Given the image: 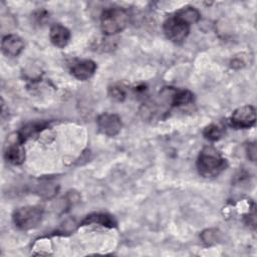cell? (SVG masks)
I'll use <instances>...</instances> for the list:
<instances>
[{
    "label": "cell",
    "mask_w": 257,
    "mask_h": 257,
    "mask_svg": "<svg viewBox=\"0 0 257 257\" xmlns=\"http://www.w3.org/2000/svg\"><path fill=\"white\" fill-rule=\"evenodd\" d=\"M81 224L82 225L96 224V225H100V226H104V227H108V228H112V227L116 226V222L113 219V217L110 215H107V214H103V213L91 214V215L85 217V219L82 221Z\"/></svg>",
    "instance_id": "8fae6325"
},
{
    "label": "cell",
    "mask_w": 257,
    "mask_h": 257,
    "mask_svg": "<svg viewBox=\"0 0 257 257\" xmlns=\"http://www.w3.org/2000/svg\"><path fill=\"white\" fill-rule=\"evenodd\" d=\"M95 70V62L90 59H84L74 63L70 69V72L75 78L79 80H86L94 74Z\"/></svg>",
    "instance_id": "ba28073f"
},
{
    "label": "cell",
    "mask_w": 257,
    "mask_h": 257,
    "mask_svg": "<svg viewBox=\"0 0 257 257\" xmlns=\"http://www.w3.org/2000/svg\"><path fill=\"white\" fill-rule=\"evenodd\" d=\"M22 143H16L10 145L5 151L4 157L8 163L14 166L21 165L25 160V150L21 145Z\"/></svg>",
    "instance_id": "30bf717a"
},
{
    "label": "cell",
    "mask_w": 257,
    "mask_h": 257,
    "mask_svg": "<svg viewBox=\"0 0 257 257\" xmlns=\"http://www.w3.org/2000/svg\"><path fill=\"white\" fill-rule=\"evenodd\" d=\"M130 22L128 12L120 7L105 9L100 15V28L105 35L121 32Z\"/></svg>",
    "instance_id": "7a4b0ae2"
},
{
    "label": "cell",
    "mask_w": 257,
    "mask_h": 257,
    "mask_svg": "<svg viewBox=\"0 0 257 257\" xmlns=\"http://www.w3.org/2000/svg\"><path fill=\"white\" fill-rule=\"evenodd\" d=\"M201 237H202L204 242H206L208 244H212V243H214L217 240V233H216V231L210 229V230L204 231L202 233Z\"/></svg>",
    "instance_id": "9a60e30c"
},
{
    "label": "cell",
    "mask_w": 257,
    "mask_h": 257,
    "mask_svg": "<svg viewBox=\"0 0 257 257\" xmlns=\"http://www.w3.org/2000/svg\"><path fill=\"white\" fill-rule=\"evenodd\" d=\"M174 15H176L178 18H180L181 20H183L189 25L198 22L201 17L200 12L195 7H192V6L183 7L180 10H178Z\"/></svg>",
    "instance_id": "7c38bea8"
},
{
    "label": "cell",
    "mask_w": 257,
    "mask_h": 257,
    "mask_svg": "<svg viewBox=\"0 0 257 257\" xmlns=\"http://www.w3.org/2000/svg\"><path fill=\"white\" fill-rule=\"evenodd\" d=\"M49 37L52 44L56 47L63 48L67 45L70 39V32L69 30L61 24H54L50 28Z\"/></svg>",
    "instance_id": "9c48e42d"
},
{
    "label": "cell",
    "mask_w": 257,
    "mask_h": 257,
    "mask_svg": "<svg viewBox=\"0 0 257 257\" xmlns=\"http://www.w3.org/2000/svg\"><path fill=\"white\" fill-rule=\"evenodd\" d=\"M109 95L113 99H115L117 101H120V100H122L124 98L125 92L120 87H111L109 89Z\"/></svg>",
    "instance_id": "2e32d148"
},
{
    "label": "cell",
    "mask_w": 257,
    "mask_h": 257,
    "mask_svg": "<svg viewBox=\"0 0 257 257\" xmlns=\"http://www.w3.org/2000/svg\"><path fill=\"white\" fill-rule=\"evenodd\" d=\"M247 155H248V158L252 162H255V160H256V145H255V143H251L247 146Z\"/></svg>",
    "instance_id": "e0dca14e"
},
{
    "label": "cell",
    "mask_w": 257,
    "mask_h": 257,
    "mask_svg": "<svg viewBox=\"0 0 257 257\" xmlns=\"http://www.w3.org/2000/svg\"><path fill=\"white\" fill-rule=\"evenodd\" d=\"M96 123L99 133L107 137L116 136L122 127L120 117L115 113L109 112H103L99 114L96 119Z\"/></svg>",
    "instance_id": "8992f818"
},
{
    "label": "cell",
    "mask_w": 257,
    "mask_h": 257,
    "mask_svg": "<svg viewBox=\"0 0 257 257\" xmlns=\"http://www.w3.org/2000/svg\"><path fill=\"white\" fill-rule=\"evenodd\" d=\"M255 108L249 104L236 108L230 117L231 124L236 128H249L255 124Z\"/></svg>",
    "instance_id": "5b68a950"
},
{
    "label": "cell",
    "mask_w": 257,
    "mask_h": 257,
    "mask_svg": "<svg viewBox=\"0 0 257 257\" xmlns=\"http://www.w3.org/2000/svg\"><path fill=\"white\" fill-rule=\"evenodd\" d=\"M203 135L207 140H209L211 142H216V141L221 139V137L223 135V132H222L220 126H218L217 124L212 123V124H209L208 126H206L204 128Z\"/></svg>",
    "instance_id": "5bb4252c"
},
{
    "label": "cell",
    "mask_w": 257,
    "mask_h": 257,
    "mask_svg": "<svg viewBox=\"0 0 257 257\" xmlns=\"http://www.w3.org/2000/svg\"><path fill=\"white\" fill-rule=\"evenodd\" d=\"M227 168V161L212 147L204 148L197 159V169L204 178L219 176Z\"/></svg>",
    "instance_id": "6da1fadb"
},
{
    "label": "cell",
    "mask_w": 257,
    "mask_h": 257,
    "mask_svg": "<svg viewBox=\"0 0 257 257\" xmlns=\"http://www.w3.org/2000/svg\"><path fill=\"white\" fill-rule=\"evenodd\" d=\"M1 49L5 55L15 57L24 49V42L18 35L9 34L3 37L1 41Z\"/></svg>",
    "instance_id": "52a82bcc"
},
{
    "label": "cell",
    "mask_w": 257,
    "mask_h": 257,
    "mask_svg": "<svg viewBox=\"0 0 257 257\" xmlns=\"http://www.w3.org/2000/svg\"><path fill=\"white\" fill-rule=\"evenodd\" d=\"M194 99V94L187 89H182L176 91L172 95V104L176 106H182V105H187L191 103Z\"/></svg>",
    "instance_id": "4fadbf2b"
},
{
    "label": "cell",
    "mask_w": 257,
    "mask_h": 257,
    "mask_svg": "<svg viewBox=\"0 0 257 257\" xmlns=\"http://www.w3.org/2000/svg\"><path fill=\"white\" fill-rule=\"evenodd\" d=\"M190 26L176 15H173L164 22L163 29L169 40L174 43H182L189 35Z\"/></svg>",
    "instance_id": "277c9868"
},
{
    "label": "cell",
    "mask_w": 257,
    "mask_h": 257,
    "mask_svg": "<svg viewBox=\"0 0 257 257\" xmlns=\"http://www.w3.org/2000/svg\"><path fill=\"white\" fill-rule=\"evenodd\" d=\"M43 210L38 206H25L17 209L13 214L15 226L21 230L35 228L42 219Z\"/></svg>",
    "instance_id": "3957f363"
}]
</instances>
